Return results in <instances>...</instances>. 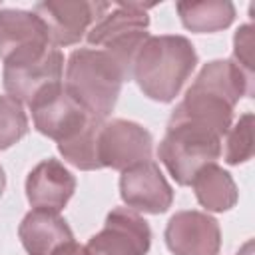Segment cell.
<instances>
[{
    "instance_id": "8fae6325",
    "label": "cell",
    "mask_w": 255,
    "mask_h": 255,
    "mask_svg": "<svg viewBox=\"0 0 255 255\" xmlns=\"http://www.w3.org/2000/svg\"><path fill=\"white\" fill-rule=\"evenodd\" d=\"M165 241L175 255H217L221 233L207 213L179 211L167 223Z\"/></svg>"
},
{
    "instance_id": "7a4b0ae2",
    "label": "cell",
    "mask_w": 255,
    "mask_h": 255,
    "mask_svg": "<svg viewBox=\"0 0 255 255\" xmlns=\"http://www.w3.org/2000/svg\"><path fill=\"white\" fill-rule=\"evenodd\" d=\"M124 80L122 68L106 50L80 48L68 60L64 88L86 110L104 120L114 110Z\"/></svg>"
},
{
    "instance_id": "8992f818",
    "label": "cell",
    "mask_w": 255,
    "mask_h": 255,
    "mask_svg": "<svg viewBox=\"0 0 255 255\" xmlns=\"http://www.w3.org/2000/svg\"><path fill=\"white\" fill-rule=\"evenodd\" d=\"M151 231L147 221L129 207L110 211L104 229L86 245L92 255H145Z\"/></svg>"
},
{
    "instance_id": "ac0fdd59",
    "label": "cell",
    "mask_w": 255,
    "mask_h": 255,
    "mask_svg": "<svg viewBox=\"0 0 255 255\" xmlns=\"http://www.w3.org/2000/svg\"><path fill=\"white\" fill-rule=\"evenodd\" d=\"M28 131V118L22 104L10 96H0V149L10 147Z\"/></svg>"
},
{
    "instance_id": "ba28073f",
    "label": "cell",
    "mask_w": 255,
    "mask_h": 255,
    "mask_svg": "<svg viewBox=\"0 0 255 255\" xmlns=\"http://www.w3.org/2000/svg\"><path fill=\"white\" fill-rule=\"evenodd\" d=\"M62 66L64 58L56 46L38 58L4 64V88L10 98L30 106L46 88L62 82Z\"/></svg>"
},
{
    "instance_id": "30bf717a",
    "label": "cell",
    "mask_w": 255,
    "mask_h": 255,
    "mask_svg": "<svg viewBox=\"0 0 255 255\" xmlns=\"http://www.w3.org/2000/svg\"><path fill=\"white\" fill-rule=\"evenodd\" d=\"M122 199L129 209L145 213H161L173 201V191L155 161L145 159L124 169L120 179Z\"/></svg>"
},
{
    "instance_id": "3957f363",
    "label": "cell",
    "mask_w": 255,
    "mask_h": 255,
    "mask_svg": "<svg viewBox=\"0 0 255 255\" xmlns=\"http://www.w3.org/2000/svg\"><path fill=\"white\" fill-rule=\"evenodd\" d=\"M159 159L179 185H189L193 175L221 155V137L193 122L169 120L159 143Z\"/></svg>"
},
{
    "instance_id": "6da1fadb",
    "label": "cell",
    "mask_w": 255,
    "mask_h": 255,
    "mask_svg": "<svg viewBox=\"0 0 255 255\" xmlns=\"http://www.w3.org/2000/svg\"><path fill=\"white\" fill-rule=\"evenodd\" d=\"M197 64L191 42L183 36H149L133 60L131 76L151 100L169 102L177 96Z\"/></svg>"
},
{
    "instance_id": "5b68a950",
    "label": "cell",
    "mask_w": 255,
    "mask_h": 255,
    "mask_svg": "<svg viewBox=\"0 0 255 255\" xmlns=\"http://www.w3.org/2000/svg\"><path fill=\"white\" fill-rule=\"evenodd\" d=\"M46 24L24 10H0V58L4 64L32 60L52 48Z\"/></svg>"
},
{
    "instance_id": "277c9868",
    "label": "cell",
    "mask_w": 255,
    "mask_h": 255,
    "mask_svg": "<svg viewBox=\"0 0 255 255\" xmlns=\"http://www.w3.org/2000/svg\"><path fill=\"white\" fill-rule=\"evenodd\" d=\"M30 110L38 131L56 139L58 143L76 137L94 120H100L76 98H72L62 82L46 88L40 96H36L30 104Z\"/></svg>"
},
{
    "instance_id": "52a82bcc",
    "label": "cell",
    "mask_w": 255,
    "mask_h": 255,
    "mask_svg": "<svg viewBox=\"0 0 255 255\" xmlns=\"http://www.w3.org/2000/svg\"><path fill=\"white\" fill-rule=\"evenodd\" d=\"M151 135L141 126L126 120L102 124L98 133V159L104 167L128 169L149 159Z\"/></svg>"
},
{
    "instance_id": "d6986e66",
    "label": "cell",
    "mask_w": 255,
    "mask_h": 255,
    "mask_svg": "<svg viewBox=\"0 0 255 255\" xmlns=\"http://www.w3.org/2000/svg\"><path fill=\"white\" fill-rule=\"evenodd\" d=\"M253 155V114H243L239 122L227 129V163H241Z\"/></svg>"
},
{
    "instance_id": "5bb4252c",
    "label": "cell",
    "mask_w": 255,
    "mask_h": 255,
    "mask_svg": "<svg viewBox=\"0 0 255 255\" xmlns=\"http://www.w3.org/2000/svg\"><path fill=\"white\" fill-rule=\"evenodd\" d=\"M151 4H110V8L88 30V42L96 46L108 44L112 38L131 32L147 30V8Z\"/></svg>"
},
{
    "instance_id": "4fadbf2b",
    "label": "cell",
    "mask_w": 255,
    "mask_h": 255,
    "mask_svg": "<svg viewBox=\"0 0 255 255\" xmlns=\"http://www.w3.org/2000/svg\"><path fill=\"white\" fill-rule=\"evenodd\" d=\"M18 233L30 255H50L58 245L74 239L66 221L50 209H32L22 219Z\"/></svg>"
},
{
    "instance_id": "44dd1931",
    "label": "cell",
    "mask_w": 255,
    "mask_h": 255,
    "mask_svg": "<svg viewBox=\"0 0 255 255\" xmlns=\"http://www.w3.org/2000/svg\"><path fill=\"white\" fill-rule=\"evenodd\" d=\"M50 255H92L90 249L86 245H78L74 241H66L62 245H58Z\"/></svg>"
},
{
    "instance_id": "9a60e30c",
    "label": "cell",
    "mask_w": 255,
    "mask_h": 255,
    "mask_svg": "<svg viewBox=\"0 0 255 255\" xmlns=\"http://www.w3.org/2000/svg\"><path fill=\"white\" fill-rule=\"evenodd\" d=\"M199 203L211 211H225L237 201V187L227 171L215 163L203 165L191 179Z\"/></svg>"
},
{
    "instance_id": "2e32d148",
    "label": "cell",
    "mask_w": 255,
    "mask_h": 255,
    "mask_svg": "<svg viewBox=\"0 0 255 255\" xmlns=\"http://www.w3.org/2000/svg\"><path fill=\"white\" fill-rule=\"evenodd\" d=\"M177 12L185 28L193 32H215L233 20V4L227 0L215 2H177Z\"/></svg>"
},
{
    "instance_id": "603a6c76",
    "label": "cell",
    "mask_w": 255,
    "mask_h": 255,
    "mask_svg": "<svg viewBox=\"0 0 255 255\" xmlns=\"http://www.w3.org/2000/svg\"><path fill=\"white\" fill-rule=\"evenodd\" d=\"M4 183H6V177H4V171H2V167H0V195H2V191H4Z\"/></svg>"
},
{
    "instance_id": "9c48e42d",
    "label": "cell",
    "mask_w": 255,
    "mask_h": 255,
    "mask_svg": "<svg viewBox=\"0 0 255 255\" xmlns=\"http://www.w3.org/2000/svg\"><path fill=\"white\" fill-rule=\"evenodd\" d=\"M110 8L106 2H40L34 14L46 24L52 44H76L92 24Z\"/></svg>"
},
{
    "instance_id": "7402d4cb",
    "label": "cell",
    "mask_w": 255,
    "mask_h": 255,
    "mask_svg": "<svg viewBox=\"0 0 255 255\" xmlns=\"http://www.w3.org/2000/svg\"><path fill=\"white\" fill-rule=\"evenodd\" d=\"M251 247H253V243L249 241V243H247V245H245V247H243V249H241L237 255H251Z\"/></svg>"
},
{
    "instance_id": "e0dca14e",
    "label": "cell",
    "mask_w": 255,
    "mask_h": 255,
    "mask_svg": "<svg viewBox=\"0 0 255 255\" xmlns=\"http://www.w3.org/2000/svg\"><path fill=\"white\" fill-rule=\"evenodd\" d=\"M102 124H104V120H94L76 137H72L64 143H58V149L64 155V159L80 169L102 167L100 159H98V133H100Z\"/></svg>"
},
{
    "instance_id": "ffe728a7",
    "label": "cell",
    "mask_w": 255,
    "mask_h": 255,
    "mask_svg": "<svg viewBox=\"0 0 255 255\" xmlns=\"http://www.w3.org/2000/svg\"><path fill=\"white\" fill-rule=\"evenodd\" d=\"M249 82H253V26H241L235 34V52L231 60Z\"/></svg>"
},
{
    "instance_id": "7c38bea8",
    "label": "cell",
    "mask_w": 255,
    "mask_h": 255,
    "mask_svg": "<svg viewBox=\"0 0 255 255\" xmlns=\"http://www.w3.org/2000/svg\"><path fill=\"white\" fill-rule=\"evenodd\" d=\"M74 189V175L58 159L38 163L26 179V195L34 209L60 211L72 197Z\"/></svg>"
}]
</instances>
